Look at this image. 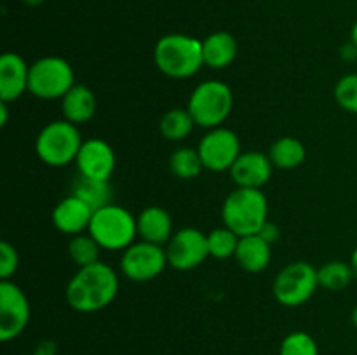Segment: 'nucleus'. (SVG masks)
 I'll return each instance as SVG.
<instances>
[{
    "instance_id": "obj_17",
    "label": "nucleus",
    "mask_w": 357,
    "mask_h": 355,
    "mask_svg": "<svg viewBox=\"0 0 357 355\" xmlns=\"http://www.w3.org/2000/svg\"><path fill=\"white\" fill-rule=\"evenodd\" d=\"M139 240L166 246L173 237V219L171 214L160 205H149L136 216Z\"/></svg>"
},
{
    "instance_id": "obj_25",
    "label": "nucleus",
    "mask_w": 357,
    "mask_h": 355,
    "mask_svg": "<svg viewBox=\"0 0 357 355\" xmlns=\"http://www.w3.org/2000/svg\"><path fill=\"white\" fill-rule=\"evenodd\" d=\"M201 155L197 148L192 146H181L176 148L169 157V171L180 180H194L202 173Z\"/></svg>"
},
{
    "instance_id": "obj_16",
    "label": "nucleus",
    "mask_w": 357,
    "mask_h": 355,
    "mask_svg": "<svg viewBox=\"0 0 357 355\" xmlns=\"http://www.w3.org/2000/svg\"><path fill=\"white\" fill-rule=\"evenodd\" d=\"M30 65L17 52L0 56V101L14 103L28 90Z\"/></svg>"
},
{
    "instance_id": "obj_37",
    "label": "nucleus",
    "mask_w": 357,
    "mask_h": 355,
    "mask_svg": "<svg viewBox=\"0 0 357 355\" xmlns=\"http://www.w3.org/2000/svg\"><path fill=\"white\" fill-rule=\"evenodd\" d=\"M351 42L357 47V21L352 24V30H351Z\"/></svg>"
},
{
    "instance_id": "obj_28",
    "label": "nucleus",
    "mask_w": 357,
    "mask_h": 355,
    "mask_svg": "<svg viewBox=\"0 0 357 355\" xmlns=\"http://www.w3.org/2000/svg\"><path fill=\"white\" fill-rule=\"evenodd\" d=\"M279 355H319L316 340L305 331H293L282 340Z\"/></svg>"
},
{
    "instance_id": "obj_23",
    "label": "nucleus",
    "mask_w": 357,
    "mask_h": 355,
    "mask_svg": "<svg viewBox=\"0 0 357 355\" xmlns=\"http://www.w3.org/2000/svg\"><path fill=\"white\" fill-rule=\"evenodd\" d=\"M195 122L187 108H171L162 115L159 122V131L167 141H183L192 134Z\"/></svg>"
},
{
    "instance_id": "obj_33",
    "label": "nucleus",
    "mask_w": 357,
    "mask_h": 355,
    "mask_svg": "<svg viewBox=\"0 0 357 355\" xmlns=\"http://www.w3.org/2000/svg\"><path fill=\"white\" fill-rule=\"evenodd\" d=\"M342 58L347 59V61H354L357 58V47L352 42H349V44L344 45V49H342Z\"/></svg>"
},
{
    "instance_id": "obj_39",
    "label": "nucleus",
    "mask_w": 357,
    "mask_h": 355,
    "mask_svg": "<svg viewBox=\"0 0 357 355\" xmlns=\"http://www.w3.org/2000/svg\"><path fill=\"white\" fill-rule=\"evenodd\" d=\"M24 355H31V354H24Z\"/></svg>"
},
{
    "instance_id": "obj_34",
    "label": "nucleus",
    "mask_w": 357,
    "mask_h": 355,
    "mask_svg": "<svg viewBox=\"0 0 357 355\" xmlns=\"http://www.w3.org/2000/svg\"><path fill=\"white\" fill-rule=\"evenodd\" d=\"M7 104L9 103L0 101V125H2V127H6L7 120H9V106H7Z\"/></svg>"
},
{
    "instance_id": "obj_4",
    "label": "nucleus",
    "mask_w": 357,
    "mask_h": 355,
    "mask_svg": "<svg viewBox=\"0 0 357 355\" xmlns=\"http://www.w3.org/2000/svg\"><path fill=\"white\" fill-rule=\"evenodd\" d=\"M79 125L65 120H51L40 129L35 139V153L38 160L49 167H66L75 162L82 146Z\"/></svg>"
},
{
    "instance_id": "obj_7",
    "label": "nucleus",
    "mask_w": 357,
    "mask_h": 355,
    "mask_svg": "<svg viewBox=\"0 0 357 355\" xmlns=\"http://www.w3.org/2000/svg\"><path fill=\"white\" fill-rule=\"evenodd\" d=\"M75 86L72 65L59 56H44L30 65L28 93L37 100H61Z\"/></svg>"
},
{
    "instance_id": "obj_18",
    "label": "nucleus",
    "mask_w": 357,
    "mask_h": 355,
    "mask_svg": "<svg viewBox=\"0 0 357 355\" xmlns=\"http://www.w3.org/2000/svg\"><path fill=\"white\" fill-rule=\"evenodd\" d=\"M98 100L93 89L84 84H75L65 96L61 97L63 118L75 125L87 124L96 115Z\"/></svg>"
},
{
    "instance_id": "obj_9",
    "label": "nucleus",
    "mask_w": 357,
    "mask_h": 355,
    "mask_svg": "<svg viewBox=\"0 0 357 355\" xmlns=\"http://www.w3.org/2000/svg\"><path fill=\"white\" fill-rule=\"evenodd\" d=\"M166 247L138 240L121 256V274L132 282H150L159 277L167 267Z\"/></svg>"
},
{
    "instance_id": "obj_35",
    "label": "nucleus",
    "mask_w": 357,
    "mask_h": 355,
    "mask_svg": "<svg viewBox=\"0 0 357 355\" xmlns=\"http://www.w3.org/2000/svg\"><path fill=\"white\" fill-rule=\"evenodd\" d=\"M351 265H352V270H354V277H356V282H357V246H356V249L352 251Z\"/></svg>"
},
{
    "instance_id": "obj_10",
    "label": "nucleus",
    "mask_w": 357,
    "mask_h": 355,
    "mask_svg": "<svg viewBox=\"0 0 357 355\" xmlns=\"http://www.w3.org/2000/svg\"><path fill=\"white\" fill-rule=\"evenodd\" d=\"M197 150L204 169L211 171V173L230 171L234 162L243 153L237 132L229 127H223V125L208 129V132L199 141Z\"/></svg>"
},
{
    "instance_id": "obj_19",
    "label": "nucleus",
    "mask_w": 357,
    "mask_h": 355,
    "mask_svg": "<svg viewBox=\"0 0 357 355\" xmlns=\"http://www.w3.org/2000/svg\"><path fill=\"white\" fill-rule=\"evenodd\" d=\"M237 52H239L237 38L229 31H215L202 40L204 65L213 70L229 68L236 61Z\"/></svg>"
},
{
    "instance_id": "obj_21",
    "label": "nucleus",
    "mask_w": 357,
    "mask_h": 355,
    "mask_svg": "<svg viewBox=\"0 0 357 355\" xmlns=\"http://www.w3.org/2000/svg\"><path fill=\"white\" fill-rule=\"evenodd\" d=\"M268 157H271L274 167L282 171H291L305 162L307 148L298 138L282 136L272 143L271 148H268Z\"/></svg>"
},
{
    "instance_id": "obj_11",
    "label": "nucleus",
    "mask_w": 357,
    "mask_h": 355,
    "mask_svg": "<svg viewBox=\"0 0 357 355\" xmlns=\"http://www.w3.org/2000/svg\"><path fill=\"white\" fill-rule=\"evenodd\" d=\"M164 247H166L167 263L178 271L194 270L201 267L209 256L208 233L192 226L176 230Z\"/></svg>"
},
{
    "instance_id": "obj_5",
    "label": "nucleus",
    "mask_w": 357,
    "mask_h": 355,
    "mask_svg": "<svg viewBox=\"0 0 357 355\" xmlns=\"http://www.w3.org/2000/svg\"><path fill=\"white\" fill-rule=\"evenodd\" d=\"M87 232L94 237L101 249L126 251L138 237L136 216L126 207L117 204H108L94 211Z\"/></svg>"
},
{
    "instance_id": "obj_22",
    "label": "nucleus",
    "mask_w": 357,
    "mask_h": 355,
    "mask_svg": "<svg viewBox=\"0 0 357 355\" xmlns=\"http://www.w3.org/2000/svg\"><path fill=\"white\" fill-rule=\"evenodd\" d=\"M317 281H319V287L326 291H344L352 284V281H356L351 261L349 263L342 260L326 261L317 268Z\"/></svg>"
},
{
    "instance_id": "obj_36",
    "label": "nucleus",
    "mask_w": 357,
    "mask_h": 355,
    "mask_svg": "<svg viewBox=\"0 0 357 355\" xmlns=\"http://www.w3.org/2000/svg\"><path fill=\"white\" fill-rule=\"evenodd\" d=\"M21 2H23L24 6H28V7H38V6H42L45 0H21Z\"/></svg>"
},
{
    "instance_id": "obj_3",
    "label": "nucleus",
    "mask_w": 357,
    "mask_h": 355,
    "mask_svg": "<svg viewBox=\"0 0 357 355\" xmlns=\"http://www.w3.org/2000/svg\"><path fill=\"white\" fill-rule=\"evenodd\" d=\"M223 225L239 237L255 235L268 221V200L260 188H239L222 205Z\"/></svg>"
},
{
    "instance_id": "obj_8",
    "label": "nucleus",
    "mask_w": 357,
    "mask_h": 355,
    "mask_svg": "<svg viewBox=\"0 0 357 355\" xmlns=\"http://www.w3.org/2000/svg\"><path fill=\"white\" fill-rule=\"evenodd\" d=\"M317 287V268L307 261H293L275 275L272 282V294L279 305L296 308L305 305Z\"/></svg>"
},
{
    "instance_id": "obj_14",
    "label": "nucleus",
    "mask_w": 357,
    "mask_h": 355,
    "mask_svg": "<svg viewBox=\"0 0 357 355\" xmlns=\"http://www.w3.org/2000/svg\"><path fill=\"white\" fill-rule=\"evenodd\" d=\"M274 164L268 153L251 150L243 152L230 167V178L239 188H264L271 181Z\"/></svg>"
},
{
    "instance_id": "obj_2",
    "label": "nucleus",
    "mask_w": 357,
    "mask_h": 355,
    "mask_svg": "<svg viewBox=\"0 0 357 355\" xmlns=\"http://www.w3.org/2000/svg\"><path fill=\"white\" fill-rule=\"evenodd\" d=\"M153 61L169 79H190L204 66L202 40L185 33L164 35L153 47Z\"/></svg>"
},
{
    "instance_id": "obj_31",
    "label": "nucleus",
    "mask_w": 357,
    "mask_h": 355,
    "mask_svg": "<svg viewBox=\"0 0 357 355\" xmlns=\"http://www.w3.org/2000/svg\"><path fill=\"white\" fill-rule=\"evenodd\" d=\"M258 235H260L261 239L267 240V242L272 246V244H275L279 239H281V230H279L278 225L267 221L264 226H261V230L258 232Z\"/></svg>"
},
{
    "instance_id": "obj_1",
    "label": "nucleus",
    "mask_w": 357,
    "mask_h": 355,
    "mask_svg": "<svg viewBox=\"0 0 357 355\" xmlns=\"http://www.w3.org/2000/svg\"><path fill=\"white\" fill-rule=\"evenodd\" d=\"M119 275L110 265L98 263L82 267L73 274L65 289L66 303L79 313H94L105 310L119 294Z\"/></svg>"
},
{
    "instance_id": "obj_12",
    "label": "nucleus",
    "mask_w": 357,
    "mask_h": 355,
    "mask_svg": "<svg viewBox=\"0 0 357 355\" xmlns=\"http://www.w3.org/2000/svg\"><path fill=\"white\" fill-rule=\"evenodd\" d=\"M30 301L13 281H0V341L16 340L30 322Z\"/></svg>"
},
{
    "instance_id": "obj_26",
    "label": "nucleus",
    "mask_w": 357,
    "mask_h": 355,
    "mask_svg": "<svg viewBox=\"0 0 357 355\" xmlns=\"http://www.w3.org/2000/svg\"><path fill=\"white\" fill-rule=\"evenodd\" d=\"M101 251H103L101 246L94 240V237L89 232L70 237L68 256L79 268L98 263Z\"/></svg>"
},
{
    "instance_id": "obj_27",
    "label": "nucleus",
    "mask_w": 357,
    "mask_h": 355,
    "mask_svg": "<svg viewBox=\"0 0 357 355\" xmlns=\"http://www.w3.org/2000/svg\"><path fill=\"white\" fill-rule=\"evenodd\" d=\"M239 239L241 237L225 225L211 230L208 233L209 256L216 258V260H227V258L236 256Z\"/></svg>"
},
{
    "instance_id": "obj_29",
    "label": "nucleus",
    "mask_w": 357,
    "mask_h": 355,
    "mask_svg": "<svg viewBox=\"0 0 357 355\" xmlns=\"http://www.w3.org/2000/svg\"><path fill=\"white\" fill-rule=\"evenodd\" d=\"M335 101L342 110L357 115V73H347L335 84Z\"/></svg>"
},
{
    "instance_id": "obj_6",
    "label": "nucleus",
    "mask_w": 357,
    "mask_h": 355,
    "mask_svg": "<svg viewBox=\"0 0 357 355\" xmlns=\"http://www.w3.org/2000/svg\"><path fill=\"white\" fill-rule=\"evenodd\" d=\"M234 108V93L222 80L201 82L188 97L187 110L190 111L195 125L215 129L223 125Z\"/></svg>"
},
{
    "instance_id": "obj_38",
    "label": "nucleus",
    "mask_w": 357,
    "mask_h": 355,
    "mask_svg": "<svg viewBox=\"0 0 357 355\" xmlns=\"http://www.w3.org/2000/svg\"><path fill=\"white\" fill-rule=\"evenodd\" d=\"M351 322H352V326L357 329V305L352 308V312H351Z\"/></svg>"
},
{
    "instance_id": "obj_15",
    "label": "nucleus",
    "mask_w": 357,
    "mask_h": 355,
    "mask_svg": "<svg viewBox=\"0 0 357 355\" xmlns=\"http://www.w3.org/2000/svg\"><path fill=\"white\" fill-rule=\"evenodd\" d=\"M94 209L77 195H68L56 204L52 209V225L65 235H79L89 230Z\"/></svg>"
},
{
    "instance_id": "obj_20",
    "label": "nucleus",
    "mask_w": 357,
    "mask_h": 355,
    "mask_svg": "<svg viewBox=\"0 0 357 355\" xmlns=\"http://www.w3.org/2000/svg\"><path fill=\"white\" fill-rule=\"evenodd\" d=\"M236 261L244 271L250 274H260L271 265L272 261V246L258 233L246 235L239 239V246L236 251Z\"/></svg>"
},
{
    "instance_id": "obj_13",
    "label": "nucleus",
    "mask_w": 357,
    "mask_h": 355,
    "mask_svg": "<svg viewBox=\"0 0 357 355\" xmlns=\"http://www.w3.org/2000/svg\"><path fill=\"white\" fill-rule=\"evenodd\" d=\"M115 164H117V157H115L114 148L100 138L86 139L75 159L80 176L101 181H110Z\"/></svg>"
},
{
    "instance_id": "obj_24",
    "label": "nucleus",
    "mask_w": 357,
    "mask_h": 355,
    "mask_svg": "<svg viewBox=\"0 0 357 355\" xmlns=\"http://www.w3.org/2000/svg\"><path fill=\"white\" fill-rule=\"evenodd\" d=\"M72 194L82 198L84 202H87L94 211L112 204V197H114L110 181L91 180V178L80 176V174L75 183H73Z\"/></svg>"
},
{
    "instance_id": "obj_32",
    "label": "nucleus",
    "mask_w": 357,
    "mask_h": 355,
    "mask_svg": "<svg viewBox=\"0 0 357 355\" xmlns=\"http://www.w3.org/2000/svg\"><path fill=\"white\" fill-rule=\"evenodd\" d=\"M58 354V345L52 340H42L40 343H37V347L33 348L31 355H56Z\"/></svg>"
},
{
    "instance_id": "obj_30",
    "label": "nucleus",
    "mask_w": 357,
    "mask_h": 355,
    "mask_svg": "<svg viewBox=\"0 0 357 355\" xmlns=\"http://www.w3.org/2000/svg\"><path fill=\"white\" fill-rule=\"evenodd\" d=\"M17 268H20V254L16 247L7 240H2L0 242V278L10 281Z\"/></svg>"
}]
</instances>
